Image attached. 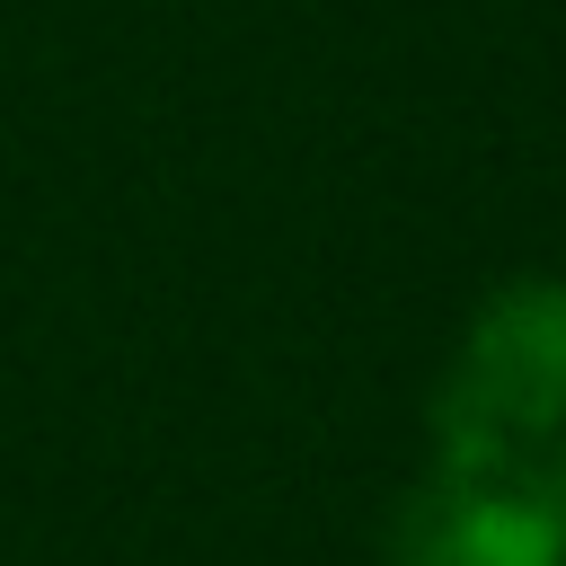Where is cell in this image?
Here are the masks:
<instances>
[{
    "instance_id": "obj_2",
    "label": "cell",
    "mask_w": 566,
    "mask_h": 566,
    "mask_svg": "<svg viewBox=\"0 0 566 566\" xmlns=\"http://www.w3.org/2000/svg\"><path fill=\"white\" fill-rule=\"evenodd\" d=\"M389 566H566L548 460H433L389 522Z\"/></svg>"
},
{
    "instance_id": "obj_3",
    "label": "cell",
    "mask_w": 566,
    "mask_h": 566,
    "mask_svg": "<svg viewBox=\"0 0 566 566\" xmlns=\"http://www.w3.org/2000/svg\"><path fill=\"white\" fill-rule=\"evenodd\" d=\"M548 478H557V495H566V460H557V469H548Z\"/></svg>"
},
{
    "instance_id": "obj_1",
    "label": "cell",
    "mask_w": 566,
    "mask_h": 566,
    "mask_svg": "<svg viewBox=\"0 0 566 566\" xmlns=\"http://www.w3.org/2000/svg\"><path fill=\"white\" fill-rule=\"evenodd\" d=\"M566 433V283L513 274L460 327L433 389V460H548Z\"/></svg>"
}]
</instances>
